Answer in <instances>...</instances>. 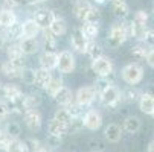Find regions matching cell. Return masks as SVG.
Returning a JSON list of instances; mask_svg holds the SVG:
<instances>
[{
    "instance_id": "22",
    "label": "cell",
    "mask_w": 154,
    "mask_h": 152,
    "mask_svg": "<svg viewBox=\"0 0 154 152\" xmlns=\"http://www.w3.org/2000/svg\"><path fill=\"white\" fill-rule=\"evenodd\" d=\"M17 21V15L11 8H2L0 9V26L2 28H8L12 23Z\"/></svg>"
},
{
    "instance_id": "39",
    "label": "cell",
    "mask_w": 154,
    "mask_h": 152,
    "mask_svg": "<svg viewBox=\"0 0 154 152\" xmlns=\"http://www.w3.org/2000/svg\"><path fill=\"white\" fill-rule=\"evenodd\" d=\"M61 87H63V81H61L60 78H54V76H52V79H51L49 85L46 87L45 90H46V91H48L51 96H54V94H55V93L61 88Z\"/></svg>"
},
{
    "instance_id": "49",
    "label": "cell",
    "mask_w": 154,
    "mask_h": 152,
    "mask_svg": "<svg viewBox=\"0 0 154 152\" xmlns=\"http://www.w3.org/2000/svg\"><path fill=\"white\" fill-rule=\"evenodd\" d=\"M25 2L29 3V5H38V3H46L49 0H25Z\"/></svg>"
},
{
    "instance_id": "46",
    "label": "cell",
    "mask_w": 154,
    "mask_h": 152,
    "mask_svg": "<svg viewBox=\"0 0 154 152\" xmlns=\"http://www.w3.org/2000/svg\"><path fill=\"white\" fill-rule=\"evenodd\" d=\"M11 114V108L8 105V102L0 100V119H6Z\"/></svg>"
},
{
    "instance_id": "15",
    "label": "cell",
    "mask_w": 154,
    "mask_h": 152,
    "mask_svg": "<svg viewBox=\"0 0 154 152\" xmlns=\"http://www.w3.org/2000/svg\"><path fill=\"white\" fill-rule=\"evenodd\" d=\"M92 6H93V5H90L87 0H76L75 5H73V11H75L76 18L84 23V21L87 20V15H89Z\"/></svg>"
},
{
    "instance_id": "17",
    "label": "cell",
    "mask_w": 154,
    "mask_h": 152,
    "mask_svg": "<svg viewBox=\"0 0 154 152\" xmlns=\"http://www.w3.org/2000/svg\"><path fill=\"white\" fill-rule=\"evenodd\" d=\"M18 46L21 49V52H23V55H34L38 52V41L37 38H21Z\"/></svg>"
},
{
    "instance_id": "3",
    "label": "cell",
    "mask_w": 154,
    "mask_h": 152,
    "mask_svg": "<svg viewBox=\"0 0 154 152\" xmlns=\"http://www.w3.org/2000/svg\"><path fill=\"white\" fill-rule=\"evenodd\" d=\"M98 94H99V97H101V102H102L104 105L110 106V108L118 106V105L121 103V100L124 99V97H122V93L118 90V87H115V85L105 87V88L101 90Z\"/></svg>"
},
{
    "instance_id": "47",
    "label": "cell",
    "mask_w": 154,
    "mask_h": 152,
    "mask_svg": "<svg viewBox=\"0 0 154 152\" xmlns=\"http://www.w3.org/2000/svg\"><path fill=\"white\" fill-rule=\"evenodd\" d=\"M145 59H146V64H148V66H149L151 69H154V49H151V50L146 52Z\"/></svg>"
},
{
    "instance_id": "48",
    "label": "cell",
    "mask_w": 154,
    "mask_h": 152,
    "mask_svg": "<svg viewBox=\"0 0 154 152\" xmlns=\"http://www.w3.org/2000/svg\"><path fill=\"white\" fill-rule=\"evenodd\" d=\"M60 143H61V139H58V137H52V136H48V146L57 148V146H60Z\"/></svg>"
},
{
    "instance_id": "6",
    "label": "cell",
    "mask_w": 154,
    "mask_h": 152,
    "mask_svg": "<svg viewBox=\"0 0 154 152\" xmlns=\"http://www.w3.org/2000/svg\"><path fill=\"white\" fill-rule=\"evenodd\" d=\"M92 70L96 73V76H108L113 73V61L107 56H99L92 61Z\"/></svg>"
},
{
    "instance_id": "34",
    "label": "cell",
    "mask_w": 154,
    "mask_h": 152,
    "mask_svg": "<svg viewBox=\"0 0 154 152\" xmlns=\"http://www.w3.org/2000/svg\"><path fill=\"white\" fill-rule=\"evenodd\" d=\"M20 78L26 85H34L35 84V70L31 67H25L20 73Z\"/></svg>"
},
{
    "instance_id": "24",
    "label": "cell",
    "mask_w": 154,
    "mask_h": 152,
    "mask_svg": "<svg viewBox=\"0 0 154 152\" xmlns=\"http://www.w3.org/2000/svg\"><path fill=\"white\" fill-rule=\"evenodd\" d=\"M41 31H43V46H45V50L55 52V49H57V37L52 35V32L49 29H41Z\"/></svg>"
},
{
    "instance_id": "13",
    "label": "cell",
    "mask_w": 154,
    "mask_h": 152,
    "mask_svg": "<svg viewBox=\"0 0 154 152\" xmlns=\"http://www.w3.org/2000/svg\"><path fill=\"white\" fill-rule=\"evenodd\" d=\"M21 31H23V38H37V35L41 32V28L34 18H28L21 23Z\"/></svg>"
},
{
    "instance_id": "14",
    "label": "cell",
    "mask_w": 154,
    "mask_h": 152,
    "mask_svg": "<svg viewBox=\"0 0 154 152\" xmlns=\"http://www.w3.org/2000/svg\"><path fill=\"white\" fill-rule=\"evenodd\" d=\"M139 108L143 114L151 116L154 113V94L151 93H142L139 97Z\"/></svg>"
},
{
    "instance_id": "20",
    "label": "cell",
    "mask_w": 154,
    "mask_h": 152,
    "mask_svg": "<svg viewBox=\"0 0 154 152\" xmlns=\"http://www.w3.org/2000/svg\"><path fill=\"white\" fill-rule=\"evenodd\" d=\"M6 29V32H5V38H8L9 41H12V43H15V41H18V40H21L23 38V31H21V23H18V21H15V23H12L11 26H8V28H5Z\"/></svg>"
},
{
    "instance_id": "16",
    "label": "cell",
    "mask_w": 154,
    "mask_h": 152,
    "mask_svg": "<svg viewBox=\"0 0 154 152\" xmlns=\"http://www.w3.org/2000/svg\"><path fill=\"white\" fill-rule=\"evenodd\" d=\"M0 91H2L3 97H5L8 102L17 100V99H20L21 96H23V91H21L15 84H5V85H2Z\"/></svg>"
},
{
    "instance_id": "37",
    "label": "cell",
    "mask_w": 154,
    "mask_h": 152,
    "mask_svg": "<svg viewBox=\"0 0 154 152\" xmlns=\"http://www.w3.org/2000/svg\"><path fill=\"white\" fill-rule=\"evenodd\" d=\"M55 120L61 122V123H66V125H69L70 120H72V116L69 114V111L66 110V108H60V110L55 111V116H54Z\"/></svg>"
},
{
    "instance_id": "43",
    "label": "cell",
    "mask_w": 154,
    "mask_h": 152,
    "mask_svg": "<svg viewBox=\"0 0 154 152\" xmlns=\"http://www.w3.org/2000/svg\"><path fill=\"white\" fill-rule=\"evenodd\" d=\"M99 18H101V12H99V9L96 8V6H92V9H90V12H89V15H87V23H96L98 25V21H99Z\"/></svg>"
},
{
    "instance_id": "54",
    "label": "cell",
    "mask_w": 154,
    "mask_h": 152,
    "mask_svg": "<svg viewBox=\"0 0 154 152\" xmlns=\"http://www.w3.org/2000/svg\"><path fill=\"white\" fill-rule=\"evenodd\" d=\"M3 134H5V131H3V128H2V126H0V137H2Z\"/></svg>"
},
{
    "instance_id": "35",
    "label": "cell",
    "mask_w": 154,
    "mask_h": 152,
    "mask_svg": "<svg viewBox=\"0 0 154 152\" xmlns=\"http://www.w3.org/2000/svg\"><path fill=\"white\" fill-rule=\"evenodd\" d=\"M113 82H115V81H113V73H112V75H108V76H99L98 81H96V84H95V88H96V91L99 93L101 90L105 88V87H108V85H115Z\"/></svg>"
},
{
    "instance_id": "18",
    "label": "cell",
    "mask_w": 154,
    "mask_h": 152,
    "mask_svg": "<svg viewBox=\"0 0 154 152\" xmlns=\"http://www.w3.org/2000/svg\"><path fill=\"white\" fill-rule=\"evenodd\" d=\"M52 97H54V100H55L57 103L66 106L67 103H70V102L73 100V93H72L70 88H67V87H64V85H63L61 88H60Z\"/></svg>"
},
{
    "instance_id": "9",
    "label": "cell",
    "mask_w": 154,
    "mask_h": 152,
    "mask_svg": "<svg viewBox=\"0 0 154 152\" xmlns=\"http://www.w3.org/2000/svg\"><path fill=\"white\" fill-rule=\"evenodd\" d=\"M55 12L52 9H41L38 12H35L34 15V20L37 21V25L41 28V29H48L51 26V23L55 20Z\"/></svg>"
},
{
    "instance_id": "58",
    "label": "cell",
    "mask_w": 154,
    "mask_h": 152,
    "mask_svg": "<svg viewBox=\"0 0 154 152\" xmlns=\"http://www.w3.org/2000/svg\"><path fill=\"white\" fill-rule=\"evenodd\" d=\"M0 29H2V26H0Z\"/></svg>"
},
{
    "instance_id": "10",
    "label": "cell",
    "mask_w": 154,
    "mask_h": 152,
    "mask_svg": "<svg viewBox=\"0 0 154 152\" xmlns=\"http://www.w3.org/2000/svg\"><path fill=\"white\" fill-rule=\"evenodd\" d=\"M87 43H89V40L82 35L81 29H75L70 34V44H72L73 50H76L78 53H85Z\"/></svg>"
},
{
    "instance_id": "33",
    "label": "cell",
    "mask_w": 154,
    "mask_h": 152,
    "mask_svg": "<svg viewBox=\"0 0 154 152\" xmlns=\"http://www.w3.org/2000/svg\"><path fill=\"white\" fill-rule=\"evenodd\" d=\"M5 152H26V146H25V142H21L18 139H11Z\"/></svg>"
},
{
    "instance_id": "40",
    "label": "cell",
    "mask_w": 154,
    "mask_h": 152,
    "mask_svg": "<svg viewBox=\"0 0 154 152\" xmlns=\"http://www.w3.org/2000/svg\"><path fill=\"white\" fill-rule=\"evenodd\" d=\"M146 52H148L146 44H136V46H133V49H131V55H133L136 59H145Z\"/></svg>"
},
{
    "instance_id": "5",
    "label": "cell",
    "mask_w": 154,
    "mask_h": 152,
    "mask_svg": "<svg viewBox=\"0 0 154 152\" xmlns=\"http://www.w3.org/2000/svg\"><path fill=\"white\" fill-rule=\"evenodd\" d=\"M96 96H98V91L95 87H90V85L81 87L75 93V102H78L81 106H89L95 102Z\"/></svg>"
},
{
    "instance_id": "44",
    "label": "cell",
    "mask_w": 154,
    "mask_h": 152,
    "mask_svg": "<svg viewBox=\"0 0 154 152\" xmlns=\"http://www.w3.org/2000/svg\"><path fill=\"white\" fill-rule=\"evenodd\" d=\"M143 43L149 47H154V29H145L143 37H142Z\"/></svg>"
},
{
    "instance_id": "7",
    "label": "cell",
    "mask_w": 154,
    "mask_h": 152,
    "mask_svg": "<svg viewBox=\"0 0 154 152\" xmlns=\"http://www.w3.org/2000/svg\"><path fill=\"white\" fill-rule=\"evenodd\" d=\"M82 123H84V128L90 129V131H98L102 126V116L96 110H89L82 117Z\"/></svg>"
},
{
    "instance_id": "51",
    "label": "cell",
    "mask_w": 154,
    "mask_h": 152,
    "mask_svg": "<svg viewBox=\"0 0 154 152\" xmlns=\"http://www.w3.org/2000/svg\"><path fill=\"white\" fill-rule=\"evenodd\" d=\"M113 5H119V3H127V0H110Z\"/></svg>"
},
{
    "instance_id": "52",
    "label": "cell",
    "mask_w": 154,
    "mask_h": 152,
    "mask_svg": "<svg viewBox=\"0 0 154 152\" xmlns=\"http://www.w3.org/2000/svg\"><path fill=\"white\" fill-rule=\"evenodd\" d=\"M148 152H154V140L148 145Z\"/></svg>"
},
{
    "instance_id": "36",
    "label": "cell",
    "mask_w": 154,
    "mask_h": 152,
    "mask_svg": "<svg viewBox=\"0 0 154 152\" xmlns=\"http://www.w3.org/2000/svg\"><path fill=\"white\" fill-rule=\"evenodd\" d=\"M6 55H8V59H15V58L25 56L21 49H20V46H18V43H11L6 49Z\"/></svg>"
},
{
    "instance_id": "8",
    "label": "cell",
    "mask_w": 154,
    "mask_h": 152,
    "mask_svg": "<svg viewBox=\"0 0 154 152\" xmlns=\"http://www.w3.org/2000/svg\"><path fill=\"white\" fill-rule=\"evenodd\" d=\"M41 122H43V117H41V113L37 108L25 111V123L31 131H38L41 128Z\"/></svg>"
},
{
    "instance_id": "32",
    "label": "cell",
    "mask_w": 154,
    "mask_h": 152,
    "mask_svg": "<svg viewBox=\"0 0 154 152\" xmlns=\"http://www.w3.org/2000/svg\"><path fill=\"white\" fill-rule=\"evenodd\" d=\"M113 12H115V17L119 18L121 21H124L125 18H128L130 15V8L127 3H119V5H113Z\"/></svg>"
},
{
    "instance_id": "45",
    "label": "cell",
    "mask_w": 154,
    "mask_h": 152,
    "mask_svg": "<svg viewBox=\"0 0 154 152\" xmlns=\"http://www.w3.org/2000/svg\"><path fill=\"white\" fill-rule=\"evenodd\" d=\"M148 18H149V17H148V14H146L145 11H142V9H140V11H137V12L134 14V17H133V20L139 21L140 25H145V26H146V23H148Z\"/></svg>"
},
{
    "instance_id": "41",
    "label": "cell",
    "mask_w": 154,
    "mask_h": 152,
    "mask_svg": "<svg viewBox=\"0 0 154 152\" xmlns=\"http://www.w3.org/2000/svg\"><path fill=\"white\" fill-rule=\"evenodd\" d=\"M82 108L84 106H81L78 102H70V103H67L66 105V110L69 111V114L72 116V117H79L81 116V113H82Z\"/></svg>"
},
{
    "instance_id": "19",
    "label": "cell",
    "mask_w": 154,
    "mask_h": 152,
    "mask_svg": "<svg viewBox=\"0 0 154 152\" xmlns=\"http://www.w3.org/2000/svg\"><path fill=\"white\" fill-rule=\"evenodd\" d=\"M104 136L108 142L112 143H118L122 137V128L118 123H110L105 129H104Z\"/></svg>"
},
{
    "instance_id": "29",
    "label": "cell",
    "mask_w": 154,
    "mask_h": 152,
    "mask_svg": "<svg viewBox=\"0 0 154 152\" xmlns=\"http://www.w3.org/2000/svg\"><path fill=\"white\" fill-rule=\"evenodd\" d=\"M25 146H26V152H48L46 146L40 140H35V139L25 140Z\"/></svg>"
},
{
    "instance_id": "57",
    "label": "cell",
    "mask_w": 154,
    "mask_h": 152,
    "mask_svg": "<svg viewBox=\"0 0 154 152\" xmlns=\"http://www.w3.org/2000/svg\"><path fill=\"white\" fill-rule=\"evenodd\" d=\"M93 152H99V151H93Z\"/></svg>"
},
{
    "instance_id": "4",
    "label": "cell",
    "mask_w": 154,
    "mask_h": 152,
    "mask_svg": "<svg viewBox=\"0 0 154 152\" xmlns=\"http://www.w3.org/2000/svg\"><path fill=\"white\" fill-rule=\"evenodd\" d=\"M75 56L70 50H63L61 53H58V64L57 69L60 73L63 75H69L75 70Z\"/></svg>"
},
{
    "instance_id": "1",
    "label": "cell",
    "mask_w": 154,
    "mask_h": 152,
    "mask_svg": "<svg viewBox=\"0 0 154 152\" xmlns=\"http://www.w3.org/2000/svg\"><path fill=\"white\" fill-rule=\"evenodd\" d=\"M127 38H128V25L124 23V21H118L110 28L107 43L110 47H119L127 41Z\"/></svg>"
},
{
    "instance_id": "30",
    "label": "cell",
    "mask_w": 154,
    "mask_h": 152,
    "mask_svg": "<svg viewBox=\"0 0 154 152\" xmlns=\"http://www.w3.org/2000/svg\"><path fill=\"white\" fill-rule=\"evenodd\" d=\"M3 131L9 139H18V136L21 134V128L17 122H8Z\"/></svg>"
},
{
    "instance_id": "25",
    "label": "cell",
    "mask_w": 154,
    "mask_h": 152,
    "mask_svg": "<svg viewBox=\"0 0 154 152\" xmlns=\"http://www.w3.org/2000/svg\"><path fill=\"white\" fill-rule=\"evenodd\" d=\"M79 29H81L82 35L89 40V41H90V40H95V38L98 37V34H99V28H98L96 23H87V21H84L82 26H81Z\"/></svg>"
},
{
    "instance_id": "38",
    "label": "cell",
    "mask_w": 154,
    "mask_h": 152,
    "mask_svg": "<svg viewBox=\"0 0 154 152\" xmlns=\"http://www.w3.org/2000/svg\"><path fill=\"white\" fill-rule=\"evenodd\" d=\"M140 94L142 93L137 88H133V85H131L128 90H125V93H122V97H125L127 102H136V100H139Z\"/></svg>"
},
{
    "instance_id": "56",
    "label": "cell",
    "mask_w": 154,
    "mask_h": 152,
    "mask_svg": "<svg viewBox=\"0 0 154 152\" xmlns=\"http://www.w3.org/2000/svg\"><path fill=\"white\" fill-rule=\"evenodd\" d=\"M151 117H152V119H154V113H152V114H151Z\"/></svg>"
},
{
    "instance_id": "55",
    "label": "cell",
    "mask_w": 154,
    "mask_h": 152,
    "mask_svg": "<svg viewBox=\"0 0 154 152\" xmlns=\"http://www.w3.org/2000/svg\"><path fill=\"white\" fill-rule=\"evenodd\" d=\"M2 85H3V84H2V81H0V88H2Z\"/></svg>"
},
{
    "instance_id": "27",
    "label": "cell",
    "mask_w": 154,
    "mask_h": 152,
    "mask_svg": "<svg viewBox=\"0 0 154 152\" xmlns=\"http://www.w3.org/2000/svg\"><path fill=\"white\" fill-rule=\"evenodd\" d=\"M85 55H87V56H89V58L93 61V59H96V58L102 56V55H104V52H102V47L98 44V43H96L95 40H90L89 43H87V47H85Z\"/></svg>"
},
{
    "instance_id": "26",
    "label": "cell",
    "mask_w": 154,
    "mask_h": 152,
    "mask_svg": "<svg viewBox=\"0 0 154 152\" xmlns=\"http://www.w3.org/2000/svg\"><path fill=\"white\" fill-rule=\"evenodd\" d=\"M124 129L128 134H136L140 129V119L136 116H128L124 120Z\"/></svg>"
},
{
    "instance_id": "21",
    "label": "cell",
    "mask_w": 154,
    "mask_h": 152,
    "mask_svg": "<svg viewBox=\"0 0 154 152\" xmlns=\"http://www.w3.org/2000/svg\"><path fill=\"white\" fill-rule=\"evenodd\" d=\"M51 79H52V73L49 70H45L40 67L38 70H35V84L34 85H38L40 88H46Z\"/></svg>"
},
{
    "instance_id": "11",
    "label": "cell",
    "mask_w": 154,
    "mask_h": 152,
    "mask_svg": "<svg viewBox=\"0 0 154 152\" xmlns=\"http://www.w3.org/2000/svg\"><path fill=\"white\" fill-rule=\"evenodd\" d=\"M48 133L49 136L52 137H58V139H63L69 134V125H66V123H61L55 119H52L48 125Z\"/></svg>"
},
{
    "instance_id": "31",
    "label": "cell",
    "mask_w": 154,
    "mask_h": 152,
    "mask_svg": "<svg viewBox=\"0 0 154 152\" xmlns=\"http://www.w3.org/2000/svg\"><path fill=\"white\" fill-rule=\"evenodd\" d=\"M2 73H3L6 78L15 79V78H20V73H21V70L15 69V67L12 66V64H11L9 61H6V62H3V64H2Z\"/></svg>"
},
{
    "instance_id": "50",
    "label": "cell",
    "mask_w": 154,
    "mask_h": 152,
    "mask_svg": "<svg viewBox=\"0 0 154 152\" xmlns=\"http://www.w3.org/2000/svg\"><path fill=\"white\" fill-rule=\"evenodd\" d=\"M5 44H6V38H5L2 34H0V49H3Z\"/></svg>"
},
{
    "instance_id": "42",
    "label": "cell",
    "mask_w": 154,
    "mask_h": 152,
    "mask_svg": "<svg viewBox=\"0 0 154 152\" xmlns=\"http://www.w3.org/2000/svg\"><path fill=\"white\" fill-rule=\"evenodd\" d=\"M82 128H84L82 119H79V117H72V120H70V123H69V133H70V131H72V133H78V131H81Z\"/></svg>"
},
{
    "instance_id": "12",
    "label": "cell",
    "mask_w": 154,
    "mask_h": 152,
    "mask_svg": "<svg viewBox=\"0 0 154 152\" xmlns=\"http://www.w3.org/2000/svg\"><path fill=\"white\" fill-rule=\"evenodd\" d=\"M57 64H58V53L57 52L45 50V53L40 56V67L45 70L52 72L54 69H57Z\"/></svg>"
},
{
    "instance_id": "23",
    "label": "cell",
    "mask_w": 154,
    "mask_h": 152,
    "mask_svg": "<svg viewBox=\"0 0 154 152\" xmlns=\"http://www.w3.org/2000/svg\"><path fill=\"white\" fill-rule=\"evenodd\" d=\"M48 29L52 32V35H55V37H63L66 32H67V23H66V20H63V18H60V17H55V20L51 23V26H49Z\"/></svg>"
},
{
    "instance_id": "2",
    "label": "cell",
    "mask_w": 154,
    "mask_h": 152,
    "mask_svg": "<svg viewBox=\"0 0 154 152\" xmlns=\"http://www.w3.org/2000/svg\"><path fill=\"white\" fill-rule=\"evenodd\" d=\"M122 79L128 84V85H137L142 79H143V69L136 62L127 64L121 72Z\"/></svg>"
},
{
    "instance_id": "53",
    "label": "cell",
    "mask_w": 154,
    "mask_h": 152,
    "mask_svg": "<svg viewBox=\"0 0 154 152\" xmlns=\"http://www.w3.org/2000/svg\"><path fill=\"white\" fill-rule=\"evenodd\" d=\"M95 2H96L98 5H102V3H105V0H95Z\"/></svg>"
},
{
    "instance_id": "28",
    "label": "cell",
    "mask_w": 154,
    "mask_h": 152,
    "mask_svg": "<svg viewBox=\"0 0 154 152\" xmlns=\"http://www.w3.org/2000/svg\"><path fill=\"white\" fill-rule=\"evenodd\" d=\"M21 102H23L25 111H26V110H32V108H37V106L41 103V99H40L38 94L31 93V94H23V97H21Z\"/></svg>"
}]
</instances>
